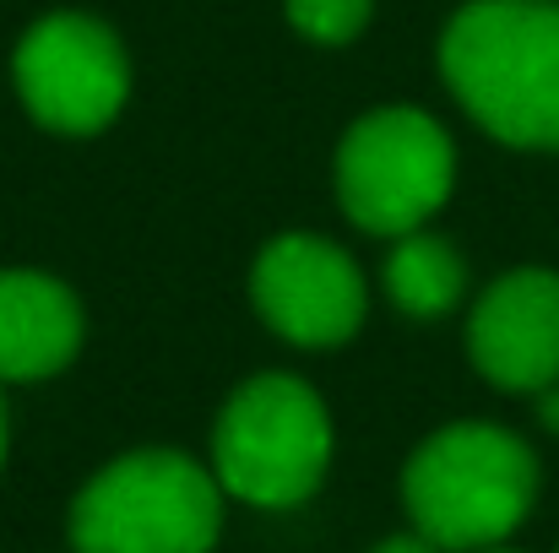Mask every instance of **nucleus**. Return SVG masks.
Instances as JSON below:
<instances>
[{"mask_svg":"<svg viewBox=\"0 0 559 553\" xmlns=\"http://www.w3.org/2000/svg\"><path fill=\"white\" fill-rule=\"evenodd\" d=\"M82 348V304L44 272H0V380H44Z\"/></svg>","mask_w":559,"mask_h":553,"instance_id":"1a4fd4ad","label":"nucleus"},{"mask_svg":"<svg viewBox=\"0 0 559 553\" xmlns=\"http://www.w3.org/2000/svg\"><path fill=\"white\" fill-rule=\"evenodd\" d=\"M484 553H516V549H484Z\"/></svg>","mask_w":559,"mask_h":553,"instance_id":"2eb2a0df","label":"nucleus"},{"mask_svg":"<svg viewBox=\"0 0 559 553\" xmlns=\"http://www.w3.org/2000/svg\"><path fill=\"white\" fill-rule=\"evenodd\" d=\"M217 527L223 483L180 450H131L71 505L76 553H212Z\"/></svg>","mask_w":559,"mask_h":553,"instance_id":"7ed1b4c3","label":"nucleus"},{"mask_svg":"<svg viewBox=\"0 0 559 553\" xmlns=\"http://www.w3.org/2000/svg\"><path fill=\"white\" fill-rule=\"evenodd\" d=\"M0 461H5V407H0Z\"/></svg>","mask_w":559,"mask_h":553,"instance_id":"4468645a","label":"nucleus"},{"mask_svg":"<svg viewBox=\"0 0 559 553\" xmlns=\"http://www.w3.org/2000/svg\"><path fill=\"white\" fill-rule=\"evenodd\" d=\"M385 293H391L396 310H407V315H418V321L445 315V310L462 304V293H467V261L456 255L451 239L413 228V233H402L396 250L385 255Z\"/></svg>","mask_w":559,"mask_h":553,"instance_id":"9d476101","label":"nucleus"},{"mask_svg":"<svg viewBox=\"0 0 559 553\" xmlns=\"http://www.w3.org/2000/svg\"><path fill=\"white\" fill-rule=\"evenodd\" d=\"M473 369L500 390L559 385V272H506L467 321Z\"/></svg>","mask_w":559,"mask_h":553,"instance_id":"6e6552de","label":"nucleus"},{"mask_svg":"<svg viewBox=\"0 0 559 553\" xmlns=\"http://www.w3.org/2000/svg\"><path fill=\"white\" fill-rule=\"evenodd\" d=\"M255 315L299 342V348H337L365 326V277L321 233H283L255 255L250 272Z\"/></svg>","mask_w":559,"mask_h":553,"instance_id":"0eeeda50","label":"nucleus"},{"mask_svg":"<svg viewBox=\"0 0 559 553\" xmlns=\"http://www.w3.org/2000/svg\"><path fill=\"white\" fill-rule=\"evenodd\" d=\"M332 461V418L321 396L294 374H255L245 380L212 429V472L223 494L288 510L310 500Z\"/></svg>","mask_w":559,"mask_h":553,"instance_id":"20e7f679","label":"nucleus"},{"mask_svg":"<svg viewBox=\"0 0 559 553\" xmlns=\"http://www.w3.org/2000/svg\"><path fill=\"white\" fill-rule=\"evenodd\" d=\"M538 412H544V423L559 434V385H549V390H538Z\"/></svg>","mask_w":559,"mask_h":553,"instance_id":"ddd939ff","label":"nucleus"},{"mask_svg":"<svg viewBox=\"0 0 559 553\" xmlns=\"http://www.w3.org/2000/svg\"><path fill=\"white\" fill-rule=\"evenodd\" d=\"M11 71L27 115L60 136L104 131L131 93V65L120 38L82 11H55L33 22L16 44Z\"/></svg>","mask_w":559,"mask_h":553,"instance_id":"423d86ee","label":"nucleus"},{"mask_svg":"<svg viewBox=\"0 0 559 553\" xmlns=\"http://www.w3.org/2000/svg\"><path fill=\"white\" fill-rule=\"evenodd\" d=\"M288 22L316 44H348L370 22V0H283Z\"/></svg>","mask_w":559,"mask_h":553,"instance_id":"9b49d317","label":"nucleus"},{"mask_svg":"<svg viewBox=\"0 0 559 553\" xmlns=\"http://www.w3.org/2000/svg\"><path fill=\"white\" fill-rule=\"evenodd\" d=\"M456 104L506 147H559V0H467L440 38Z\"/></svg>","mask_w":559,"mask_h":553,"instance_id":"f257e3e1","label":"nucleus"},{"mask_svg":"<svg viewBox=\"0 0 559 553\" xmlns=\"http://www.w3.org/2000/svg\"><path fill=\"white\" fill-rule=\"evenodd\" d=\"M374 553H445V549H435L424 532H407V538H385Z\"/></svg>","mask_w":559,"mask_h":553,"instance_id":"f8f14e48","label":"nucleus"},{"mask_svg":"<svg viewBox=\"0 0 559 553\" xmlns=\"http://www.w3.org/2000/svg\"><path fill=\"white\" fill-rule=\"evenodd\" d=\"M402 500L435 549L484 553L527 521L538 500V456L500 423H451L413 450Z\"/></svg>","mask_w":559,"mask_h":553,"instance_id":"f03ea898","label":"nucleus"},{"mask_svg":"<svg viewBox=\"0 0 559 553\" xmlns=\"http://www.w3.org/2000/svg\"><path fill=\"white\" fill-rule=\"evenodd\" d=\"M451 175V136L424 109H374L337 147V201L365 233L402 239L424 228L445 206Z\"/></svg>","mask_w":559,"mask_h":553,"instance_id":"39448f33","label":"nucleus"}]
</instances>
